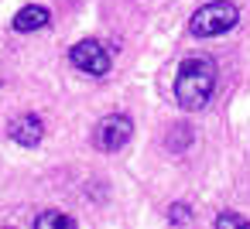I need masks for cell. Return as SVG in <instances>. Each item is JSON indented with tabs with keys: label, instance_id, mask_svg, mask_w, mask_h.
I'll use <instances>...</instances> for the list:
<instances>
[{
	"label": "cell",
	"instance_id": "6da1fadb",
	"mask_svg": "<svg viewBox=\"0 0 250 229\" xmlns=\"http://www.w3.org/2000/svg\"><path fill=\"white\" fill-rule=\"evenodd\" d=\"M216 93V62L206 58V55H192L178 65V76H175V99L182 110L195 113L202 110Z\"/></svg>",
	"mask_w": 250,
	"mask_h": 229
},
{
	"label": "cell",
	"instance_id": "7a4b0ae2",
	"mask_svg": "<svg viewBox=\"0 0 250 229\" xmlns=\"http://www.w3.org/2000/svg\"><path fill=\"white\" fill-rule=\"evenodd\" d=\"M240 24V11L229 4V0H212V4L199 7L188 21V31L195 38H219L226 31H233Z\"/></svg>",
	"mask_w": 250,
	"mask_h": 229
},
{
	"label": "cell",
	"instance_id": "3957f363",
	"mask_svg": "<svg viewBox=\"0 0 250 229\" xmlns=\"http://www.w3.org/2000/svg\"><path fill=\"white\" fill-rule=\"evenodd\" d=\"M69 62H72L79 72L93 76V79H103V76H110V65H113L110 52H106L100 41H93V38H86V41H76V45L69 48Z\"/></svg>",
	"mask_w": 250,
	"mask_h": 229
},
{
	"label": "cell",
	"instance_id": "277c9868",
	"mask_svg": "<svg viewBox=\"0 0 250 229\" xmlns=\"http://www.w3.org/2000/svg\"><path fill=\"white\" fill-rule=\"evenodd\" d=\"M130 134H134L130 116H124V113H110V116L100 120V127L93 130V144H96L103 154H117L120 147L130 144Z\"/></svg>",
	"mask_w": 250,
	"mask_h": 229
},
{
	"label": "cell",
	"instance_id": "5b68a950",
	"mask_svg": "<svg viewBox=\"0 0 250 229\" xmlns=\"http://www.w3.org/2000/svg\"><path fill=\"white\" fill-rule=\"evenodd\" d=\"M7 134H11V140L21 144V147H38L42 137H45V127H42V120H38L35 113H24V116H18V120L7 127Z\"/></svg>",
	"mask_w": 250,
	"mask_h": 229
},
{
	"label": "cell",
	"instance_id": "8992f818",
	"mask_svg": "<svg viewBox=\"0 0 250 229\" xmlns=\"http://www.w3.org/2000/svg\"><path fill=\"white\" fill-rule=\"evenodd\" d=\"M48 21H52L48 7H42V4H28V7H21V11L14 14L11 28H14L18 35H31V31H42Z\"/></svg>",
	"mask_w": 250,
	"mask_h": 229
},
{
	"label": "cell",
	"instance_id": "52a82bcc",
	"mask_svg": "<svg viewBox=\"0 0 250 229\" xmlns=\"http://www.w3.org/2000/svg\"><path fill=\"white\" fill-rule=\"evenodd\" d=\"M76 226L79 222L72 215H65V212H42L35 219V229H76Z\"/></svg>",
	"mask_w": 250,
	"mask_h": 229
},
{
	"label": "cell",
	"instance_id": "ba28073f",
	"mask_svg": "<svg viewBox=\"0 0 250 229\" xmlns=\"http://www.w3.org/2000/svg\"><path fill=\"white\" fill-rule=\"evenodd\" d=\"M212 226H216V229H247L250 219L240 215V212H219V215L212 219Z\"/></svg>",
	"mask_w": 250,
	"mask_h": 229
},
{
	"label": "cell",
	"instance_id": "9c48e42d",
	"mask_svg": "<svg viewBox=\"0 0 250 229\" xmlns=\"http://www.w3.org/2000/svg\"><path fill=\"white\" fill-rule=\"evenodd\" d=\"M168 222H171V226H192L188 205H171V209H168Z\"/></svg>",
	"mask_w": 250,
	"mask_h": 229
},
{
	"label": "cell",
	"instance_id": "30bf717a",
	"mask_svg": "<svg viewBox=\"0 0 250 229\" xmlns=\"http://www.w3.org/2000/svg\"><path fill=\"white\" fill-rule=\"evenodd\" d=\"M188 140H192V134H188L185 127H175V137L168 140V147H171V151H182V147H185Z\"/></svg>",
	"mask_w": 250,
	"mask_h": 229
}]
</instances>
